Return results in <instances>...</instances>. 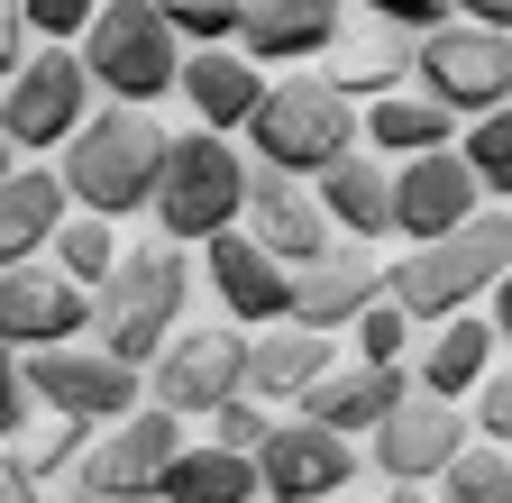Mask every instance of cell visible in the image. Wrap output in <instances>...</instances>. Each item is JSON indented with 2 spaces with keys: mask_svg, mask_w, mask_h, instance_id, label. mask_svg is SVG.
Returning a JSON list of instances; mask_svg holds the SVG:
<instances>
[{
  "mask_svg": "<svg viewBox=\"0 0 512 503\" xmlns=\"http://www.w3.org/2000/svg\"><path fill=\"white\" fill-rule=\"evenodd\" d=\"M202 430H211V439H202V449H229V458H256V439H266V430H275V412H256L247 394H229L220 412H202Z\"/></svg>",
  "mask_w": 512,
  "mask_h": 503,
  "instance_id": "35",
  "label": "cell"
},
{
  "mask_svg": "<svg viewBox=\"0 0 512 503\" xmlns=\"http://www.w3.org/2000/svg\"><path fill=\"white\" fill-rule=\"evenodd\" d=\"M238 238L256 247V257H275L284 275H302L311 257H330V220L311 211V183L266 174V165H256L247 193H238Z\"/></svg>",
  "mask_w": 512,
  "mask_h": 503,
  "instance_id": "15",
  "label": "cell"
},
{
  "mask_svg": "<svg viewBox=\"0 0 512 503\" xmlns=\"http://www.w3.org/2000/svg\"><path fill=\"white\" fill-rule=\"evenodd\" d=\"M19 385H28V403H46L55 421H83V430H110V421L138 412V366H119V357H101L83 339L19 357Z\"/></svg>",
  "mask_w": 512,
  "mask_h": 503,
  "instance_id": "9",
  "label": "cell"
},
{
  "mask_svg": "<svg viewBox=\"0 0 512 503\" xmlns=\"http://www.w3.org/2000/svg\"><path fill=\"white\" fill-rule=\"evenodd\" d=\"M448 156H458V165H467V183H476V193H494V211H503V193H512V110L467 119V129L448 138Z\"/></svg>",
  "mask_w": 512,
  "mask_h": 503,
  "instance_id": "29",
  "label": "cell"
},
{
  "mask_svg": "<svg viewBox=\"0 0 512 503\" xmlns=\"http://www.w3.org/2000/svg\"><path fill=\"white\" fill-rule=\"evenodd\" d=\"M503 266H512V229H503V211H476L467 229H448V238L412 247L403 266H384V302H394L412 330L421 321L439 330V321H458V311H476L503 284Z\"/></svg>",
  "mask_w": 512,
  "mask_h": 503,
  "instance_id": "3",
  "label": "cell"
},
{
  "mask_svg": "<svg viewBox=\"0 0 512 503\" xmlns=\"http://www.w3.org/2000/svg\"><path fill=\"white\" fill-rule=\"evenodd\" d=\"M330 366H339V339H311V330L275 321V330L247 339V357H238V394H247L256 412H275V403H302Z\"/></svg>",
  "mask_w": 512,
  "mask_h": 503,
  "instance_id": "19",
  "label": "cell"
},
{
  "mask_svg": "<svg viewBox=\"0 0 512 503\" xmlns=\"http://www.w3.org/2000/svg\"><path fill=\"white\" fill-rule=\"evenodd\" d=\"M74 65L92 92H110V110H147L174 92V65H183V46L165 37V19L147 10V0H101L92 28L74 37Z\"/></svg>",
  "mask_w": 512,
  "mask_h": 503,
  "instance_id": "5",
  "label": "cell"
},
{
  "mask_svg": "<svg viewBox=\"0 0 512 503\" xmlns=\"http://www.w3.org/2000/svg\"><path fill=\"white\" fill-rule=\"evenodd\" d=\"M430 485H439L430 503H503V494H512V458H503V449H476V439H467V449L448 458Z\"/></svg>",
  "mask_w": 512,
  "mask_h": 503,
  "instance_id": "31",
  "label": "cell"
},
{
  "mask_svg": "<svg viewBox=\"0 0 512 503\" xmlns=\"http://www.w3.org/2000/svg\"><path fill=\"white\" fill-rule=\"evenodd\" d=\"M165 503H256V467L229 458V449H202V439H183L174 467L156 476Z\"/></svg>",
  "mask_w": 512,
  "mask_h": 503,
  "instance_id": "28",
  "label": "cell"
},
{
  "mask_svg": "<svg viewBox=\"0 0 512 503\" xmlns=\"http://www.w3.org/2000/svg\"><path fill=\"white\" fill-rule=\"evenodd\" d=\"M458 421L476 430V449H503V430H512V385H503V366L467 394V412H458Z\"/></svg>",
  "mask_w": 512,
  "mask_h": 503,
  "instance_id": "37",
  "label": "cell"
},
{
  "mask_svg": "<svg viewBox=\"0 0 512 503\" xmlns=\"http://www.w3.org/2000/svg\"><path fill=\"white\" fill-rule=\"evenodd\" d=\"M83 119H92V83L74 65V46H37L0 83V138H10V156H55Z\"/></svg>",
  "mask_w": 512,
  "mask_h": 503,
  "instance_id": "7",
  "label": "cell"
},
{
  "mask_svg": "<svg viewBox=\"0 0 512 503\" xmlns=\"http://www.w3.org/2000/svg\"><path fill=\"white\" fill-rule=\"evenodd\" d=\"M156 165H165V129L147 110H92L74 138L55 147V183H64V202H83V220H128V211H147L156 202Z\"/></svg>",
  "mask_w": 512,
  "mask_h": 503,
  "instance_id": "1",
  "label": "cell"
},
{
  "mask_svg": "<svg viewBox=\"0 0 512 503\" xmlns=\"http://www.w3.org/2000/svg\"><path fill=\"white\" fill-rule=\"evenodd\" d=\"M37 503H46V494H37ZM55 503H83V494H55Z\"/></svg>",
  "mask_w": 512,
  "mask_h": 503,
  "instance_id": "46",
  "label": "cell"
},
{
  "mask_svg": "<svg viewBox=\"0 0 512 503\" xmlns=\"http://www.w3.org/2000/svg\"><path fill=\"white\" fill-rule=\"evenodd\" d=\"M247 467H256V494H266V503H339L348 476H357V449L293 412V421H275L266 439H256Z\"/></svg>",
  "mask_w": 512,
  "mask_h": 503,
  "instance_id": "12",
  "label": "cell"
},
{
  "mask_svg": "<svg viewBox=\"0 0 512 503\" xmlns=\"http://www.w3.org/2000/svg\"><path fill=\"white\" fill-rule=\"evenodd\" d=\"M174 449H183V421L174 412H156V403H138L128 421H110L92 449L74 458V494L83 503H119V494H147L165 467H174Z\"/></svg>",
  "mask_w": 512,
  "mask_h": 503,
  "instance_id": "11",
  "label": "cell"
},
{
  "mask_svg": "<svg viewBox=\"0 0 512 503\" xmlns=\"http://www.w3.org/2000/svg\"><path fill=\"white\" fill-rule=\"evenodd\" d=\"M110 257H119V229H110V220H83V211H64L55 238H46V266H55L64 284H83V293L110 275Z\"/></svg>",
  "mask_w": 512,
  "mask_h": 503,
  "instance_id": "30",
  "label": "cell"
},
{
  "mask_svg": "<svg viewBox=\"0 0 512 503\" xmlns=\"http://www.w3.org/2000/svg\"><path fill=\"white\" fill-rule=\"evenodd\" d=\"M348 28L339 0H238V55L256 74L266 65H311V55H330V37Z\"/></svg>",
  "mask_w": 512,
  "mask_h": 503,
  "instance_id": "18",
  "label": "cell"
},
{
  "mask_svg": "<svg viewBox=\"0 0 512 503\" xmlns=\"http://www.w3.org/2000/svg\"><path fill=\"white\" fill-rule=\"evenodd\" d=\"M0 503H37V485L19 476V458H10V449H0Z\"/></svg>",
  "mask_w": 512,
  "mask_h": 503,
  "instance_id": "42",
  "label": "cell"
},
{
  "mask_svg": "<svg viewBox=\"0 0 512 503\" xmlns=\"http://www.w3.org/2000/svg\"><path fill=\"white\" fill-rule=\"evenodd\" d=\"M485 211V193L467 183V165L458 156H403V165H384V229H403L412 247H430V238H448V229H467Z\"/></svg>",
  "mask_w": 512,
  "mask_h": 503,
  "instance_id": "13",
  "label": "cell"
},
{
  "mask_svg": "<svg viewBox=\"0 0 512 503\" xmlns=\"http://www.w3.org/2000/svg\"><path fill=\"white\" fill-rule=\"evenodd\" d=\"M183 302H192V266H183V247L165 238H138V247H119L110 275L92 284V321H101V357L119 366H147L174 330H183Z\"/></svg>",
  "mask_w": 512,
  "mask_h": 503,
  "instance_id": "2",
  "label": "cell"
},
{
  "mask_svg": "<svg viewBox=\"0 0 512 503\" xmlns=\"http://www.w3.org/2000/svg\"><path fill=\"white\" fill-rule=\"evenodd\" d=\"M348 503H412V494H348Z\"/></svg>",
  "mask_w": 512,
  "mask_h": 503,
  "instance_id": "43",
  "label": "cell"
},
{
  "mask_svg": "<svg viewBox=\"0 0 512 503\" xmlns=\"http://www.w3.org/2000/svg\"><path fill=\"white\" fill-rule=\"evenodd\" d=\"M238 138H256V165H266V174L320 183L339 156H357V110L320 74H284V83H266V101L247 110Z\"/></svg>",
  "mask_w": 512,
  "mask_h": 503,
  "instance_id": "4",
  "label": "cell"
},
{
  "mask_svg": "<svg viewBox=\"0 0 512 503\" xmlns=\"http://www.w3.org/2000/svg\"><path fill=\"white\" fill-rule=\"evenodd\" d=\"M119 503H165V494H156V485H147V494H119Z\"/></svg>",
  "mask_w": 512,
  "mask_h": 503,
  "instance_id": "45",
  "label": "cell"
},
{
  "mask_svg": "<svg viewBox=\"0 0 512 503\" xmlns=\"http://www.w3.org/2000/svg\"><path fill=\"white\" fill-rule=\"evenodd\" d=\"M403 394H412V375H403V366H357V357H339V366L302 394V421H311V430H330V439H348V430H375Z\"/></svg>",
  "mask_w": 512,
  "mask_h": 503,
  "instance_id": "21",
  "label": "cell"
},
{
  "mask_svg": "<svg viewBox=\"0 0 512 503\" xmlns=\"http://www.w3.org/2000/svg\"><path fill=\"white\" fill-rule=\"evenodd\" d=\"M311 211L330 220V229H348V247L384 238V165L375 156H339L330 174L311 183Z\"/></svg>",
  "mask_w": 512,
  "mask_h": 503,
  "instance_id": "27",
  "label": "cell"
},
{
  "mask_svg": "<svg viewBox=\"0 0 512 503\" xmlns=\"http://www.w3.org/2000/svg\"><path fill=\"white\" fill-rule=\"evenodd\" d=\"M448 19H458V28H512V0H448Z\"/></svg>",
  "mask_w": 512,
  "mask_h": 503,
  "instance_id": "41",
  "label": "cell"
},
{
  "mask_svg": "<svg viewBox=\"0 0 512 503\" xmlns=\"http://www.w3.org/2000/svg\"><path fill=\"white\" fill-rule=\"evenodd\" d=\"M238 193H247V165L229 138H202V129H183L165 138V165H156V229L165 247H202L220 229H238Z\"/></svg>",
  "mask_w": 512,
  "mask_h": 503,
  "instance_id": "6",
  "label": "cell"
},
{
  "mask_svg": "<svg viewBox=\"0 0 512 503\" xmlns=\"http://www.w3.org/2000/svg\"><path fill=\"white\" fill-rule=\"evenodd\" d=\"M83 330H92V293H83V284H64L46 257L0 275V348H10V357H37V348H74Z\"/></svg>",
  "mask_w": 512,
  "mask_h": 503,
  "instance_id": "14",
  "label": "cell"
},
{
  "mask_svg": "<svg viewBox=\"0 0 512 503\" xmlns=\"http://www.w3.org/2000/svg\"><path fill=\"white\" fill-rule=\"evenodd\" d=\"M0 174H19V156H10V138H0Z\"/></svg>",
  "mask_w": 512,
  "mask_h": 503,
  "instance_id": "44",
  "label": "cell"
},
{
  "mask_svg": "<svg viewBox=\"0 0 512 503\" xmlns=\"http://www.w3.org/2000/svg\"><path fill=\"white\" fill-rule=\"evenodd\" d=\"M403 74H412V37L403 28H384V19H357V28H339L330 37V83L348 110L357 101H384V92H403Z\"/></svg>",
  "mask_w": 512,
  "mask_h": 503,
  "instance_id": "23",
  "label": "cell"
},
{
  "mask_svg": "<svg viewBox=\"0 0 512 503\" xmlns=\"http://www.w3.org/2000/svg\"><path fill=\"white\" fill-rule=\"evenodd\" d=\"M256 503H266V494H256Z\"/></svg>",
  "mask_w": 512,
  "mask_h": 503,
  "instance_id": "47",
  "label": "cell"
},
{
  "mask_svg": "<svg viewBox=\"0 0 512 503\" xmlns=\"http://www.w3.org/2000/svg\"><path fill=\"white\" fill-rule=\"evenodd\" d=\"M348 10V0H339ZM366 19H384V28H403V37H430V28H448V0H357Z\"/></svg>",
  "mask_w": 512,
  "mask_h": 503,
  "instance_id": "38",
  "label": "cell"
},
{
  "mask_svg": "<svg viewBox=\"0 0 512 503\" xmlns=\"http://www.w3.org/2000/svg\"><path fill=\"white\" fill-rule=\"evenodd\" d=\"M412 74H421V101H439L448 119H485L512 92V46L494 28H458L448 19L430 37H412Z\"/></svg>",
  "mask_w": 512,
  "mask_h": 503,
  "instance_id": "8",
  "label": "cell"
},
{
  "mask_svg": "<svg viewBox=\"0 0 512 503\" xmlns=\"http://www.w3.org/2000/svg\"><path fill=\"white\" fill-rule=\"evenodd\" d=\"M348 339H357V366H403L412 357V321L394 302H366L357 321H348Z\"/></svg>",
  "mask_w": 512,
  "mask_h": 503,
  "instance_id": "34",
  "label": "cell"
},
{
  "mask_svg": "<svg viewBox=\"0 0 512 503\" xmlns=\"http://www.w3.org/2000/svg\"><path fill=\"white\" fill-rule=\"evenodd\" d=\"M83 449H92V430H83V421H46V430L28 439V449H10V458H19V476L46 494L55 476H74V458H83Z\"/></svg>",
  "mask_w": 512,
  "mask_h": 503,
  "instance_id": "33",
  "label": "cell"
},
{
  "mask_svg": "<svg viewBox=\"0 0 512 503\" xmlns=\"http://www.w3.org/2000/svg\"><path fill=\"white\" fill-rule=\"evenodd\" d=\"M366 302H384V266L366 247H330V257H311L302 275H284V321L311 330V339H339Z\"/></svg>",
  "mask_w": 512,
  "mask_h": 503,
  "instance_id": "16",
  "label": "cell"
},
{
  "mask_svg": "<svg viewBox=\"0 0 512 503\" xmlns=\"http://www.w3.org/2000/svg\"><path fill=\"white\" fill-rule=\"evenodd\" d=\"M494 366H503V339L485 330V311H458V321H439V330H430L412 394H430V403H467Z\"/></svg>",
  "mask_w": 512,
  "mask_h": 503,
  "instance_id": "24",
  "label": "cell"
},
{
  "mask_svg": "<svg viewBox=\"0 0 512 503\" xmlns=\"http://www.w3.org/2000/svg\"><path fill=\"white\" fill-rule=\"evenodd\" d=\"M28 65V28H19V0H0V83Z\"/></svg>",
  "mask_w": 512,
  "mask_h": 503,
  "instance_id": "40",
  "label": "cell"
},
{
  "mask_svg": "<svg viewBox=\"0 0 512 503\" xmlns=\"http://www.w3.org/2000/svg\"><path fill=\"white\" fill-rule=\"evenodd\" d=\"M174 92L192 101L202 138H238V129H247V110L266 101V74H256L238 46H202V55H183V65H174Z\"/></svg>",
  "mask_w": 512,
  "mask_h": 503,
  "instance_id": "20",
  "label": "cell"
},
{
  "mask_svg": "<svg viewBox=\"0 0 512 503\" xmlns=\"http://www.w3.org/2000/svg\"><path fill=\"white\" fill-rule=\"evenodd\" d=\"M28 421V385H19V357L0 348V449H10V430Z\"/></svg>",
  "mask_w": 512,
  "mask_h": 503,
  "instance_id": "39",
  "label": "cell"
},
{
  "mask_svg": "<svg viewBox=\"0 0 512 503\" xmlns=\"http://www.w3.org/2000/svg\"><path fill=\"white\" fill-rule=\"evenodd\" d=\"M64 211H74V202H64V183H55L46 165L0 174V275H10V266H37Z\"/></svg>",
  "mask_w": 512,
  "mask_h": 503,
  "instance_id": "25",
  "label": "cell"
},
{
  "mask_svg": "<svg viewBox=\"0 0 512 503\" xmlns=\"http://www.w3.org/2000/svg\"><path fill=\"white\" fill-rule=\"evenodd\" d=\"M366 449H375V467L394 476V485H430L448 458L467 449V421H458V403H430V394H403L394 412H384L375 430H366Z\"/></svg>",
  "mask_w": 512,
  "mask_h": 503,
  "instance_id": "17",
  "label": "cell"
},
{
  "mask_svg": "<svg viewBox=\"0 0 512 503\" xmlns=\"http://www.w3.org/2000/svg\"><path fill=\"white\" fill-rule=\"evenodd\" d=\"M92 10H101V0H19V28L46 37V46H74L92 28Z\"/></svg>",
  "mask_w": 512,
  "mask_h": 503,
  "instance_id": "36",
  "label": "cell"
},
{
  "mask_svg": "<svg viewBox=\"0 0 512 503\" xmlns=\"http://www.w3.org/2000/svg\"><path fill=\"white\" fill-rule=\"evenodd\" d=\"M238 357H247V339L238 330H174L147 366H138V385L156 394V412H174V421H202V412H220L229 394H238Z\"/></svg>",
  "mask_w": 512,
  "mask_h": 503,
  "instance_id": "10",
  "label": "cell"
},
{
  "mask_svg": "<svg viewBox=\"0 0 512 503\" xmlns=\"http://www.w3.org/2000/svg\"><path fill=\"white\" fill-rule=\"evenodd\" d=\"M202 275H211V293H220L229 321H247V330H275V321H284V266L256 257L238 229L202 238Z\"/></svg>",
  "mask_w": 512,
  "mask_h": 503,
  "instance_id": "22",
  "label": "cell"
},
{
  "mask_svg": "<svg viewBox=\"0 0 512 503\" xmlns=\"http://www.w3.org/2000/svg\"><path fill=\"white\" fill-rule=\"evenodd\" d=\"M448 138H458V119H448L439 101H421V92H384V101H366V119H357V147H375V156H439Z\"/></svg>",
  "mask_w": 512,
  "mask_h": 503,
  "instance_id": "26",
  "label": "cell"
},
{
  "mask_svg": "<svg viewBox=\"0 0 512 503\" xmlns=\"http://www.w3.org/2000/svg\"><path fill=\"white\" fill-rule=\"evenodd\" d=\"M147 10H156V19H165V37H174V46H192V55L238 37V0H147Z\"/></svg>",
  "mask_w": 512,
  "mask_h": 503,
  "instance_id": "32",
  "label": "cell"
}]
</instances>
